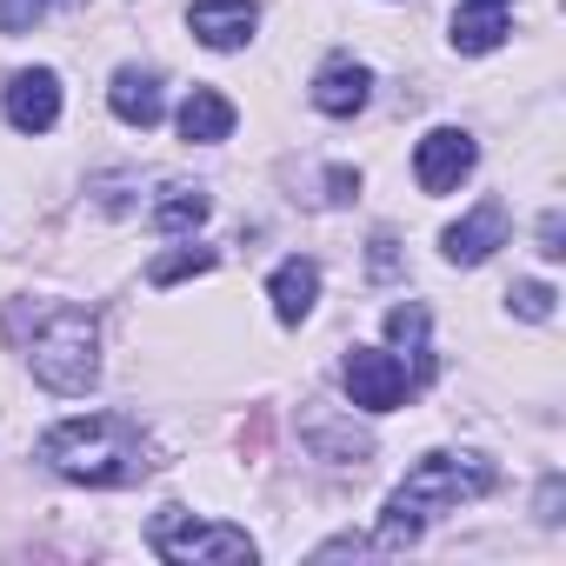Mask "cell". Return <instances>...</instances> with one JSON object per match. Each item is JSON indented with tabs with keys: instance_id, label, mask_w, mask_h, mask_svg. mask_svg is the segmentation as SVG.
I'll use <instances>...</instances> for the list:
<instances>
[{
	"instance_id": "cell-1",
	"label": "cell",
	"mask_w": 566,
	"mask_h": 566,
	"mask_svg": "<svg viewBox=\"0 0 566 566\" xmlns=\"http://www.w3.org/2000/svg\"><path fill=\"white\" fill-rule=\"evenodd\" d=\"M41 467L81 486H140L154 473V440L127 413H81L41 433Z\"/></svg>"
},
{
	"instance_id": "cell-2",
	"label": "cell",
	"mask_w": 566,
	"mask_h": 566,
	"mask_svg": "<svg viewBox=\"0 0 566 566\" xmlns=\"http://www.w3.org/2000/svg\"><path fill=\"white\" fill-rule=\"evenodd\" d=\"M480 493H493V467H486V460H473V453H427V460L394 486L374 546H413L433 513H453L460 500H480Z\"/></svg>"
},
{
	"instance_id": "cell-3",
	"label": "cell",
	"mask_w": 566,
	"mask_h": 566,
	"mask_svg": "<svg viewBox=\"0 0 566 566\" xmlns=\"http://www.w3.org/2000/svg\"><path fill=\"white\" fill-rule=\"evenodd\" d=\"M28 367L48 394H87L101 380V327L81 307H54L28 340Z\"/></svg>"
},
{
	"instance_id": "cell-4",
	"label": "cell",
	"mask_w": 566,
	"mask_h": 566,
	"mask_svg": "<svg viewBox=\"0 0 566 566\" xmlns=\"http://www.w3.org/2000/svg\"><path fill=\"white\" fill-rule=\"evenodd\" d=\"M147 546H154L160 559H174V566H193V559H207V566H240V559L260 553L253 533H240V526H207V520H193L187 506H160V513L147 520Z\"/></svg>"
},
{
	"instance_id": "cell-5",
	"label": "cell",
	"mask_w": 566,
	"mask_h": 566,
	"mask_svg": "<svg viewBox=\"0 0 566 566\" xmlns=\"http://www.w3.org/2000/svg\"><path fill=\"white\" fill-rule=\"evenodd\" d=\"M340 380H347V400L354 407H367V413H394L400 400H407V360L400 354H380V347H354L347 354V367H340Z\"/></svg>"
},
{
	"instance_id": "cell-6",
	"label": "cell",
	"mask_w": 566,
	"mask_h": 566,
	"mask_svg": "<svg viewBox=\"0 0 566 566\" xmlns=\"http://www.w3.org/2000/svg\"><path fill=\"white\" fill-rule=\"evenodd\" d=\"M473 160H480L473 134H460V127H433V134L413 147V180H420V193H453V187L473 174Z\"/></svg>"
},
{
	"instance_id": "cell-7",
	"label": "cell",
	"mask_w": 566,
	"mask_h": 566,
	"mask_svg": "<svg viewBox=\"0 0 566 566\" xmlns=\"http://www.w3.org/2000/svg\"><path fill=\"white\" fill-rule=\"evenodd\" d=\"M187 28H193V41H200V48L233 54V48H247V41H253L260 8H253V0H193V8H187Z\"/></svg>"
},
{
	"instance_id": "cell-8",
	"label": "cell",
	"mask_w": 566,
	"mask_h": 566,
	"mask_svg": "<svg viewBox=\"0 0 566 566\" xmlns=\"http://www.w3.org/2000/svg\"><path fill=\"white\" fill-rule=\"evenodd\" d=\"M8 120L21 134H48L61 120V74L54 67H21L8 81Z\"/></svg>"
},
{
	"instance_id": "cell-9",
	"label": "cell",
	"mask_w": 566,
	"mask_h": 566,
	"mask_svg": "<svg viewBox=\"0 0 566 566\" xmlns=\"http://www.w3.org/2000/svg\"><path fill=\"white\" fill-rule=\"evenodd\" d=\"M440 240H447V260H453V266H480L493 247H506V200L486 193V200H480L467 220H453Z\"/></svg>"
},
{
	"instance_id": "cell-10",
	"label": "cell",
	"mask_w": 566,
	"mask_h": 566,
	"mask_svg": "<svg viewBox=\"0 0 566 566\" xmlns=\"http://www.w3.org/2000/svg\"><path fill=\"white\" fill-rule=\"evenodd\" d=\"M107 107H114V120H127V127H160V114H167V101H160V74L154 67H120L114 74V87H107Z\"/></svg>"
},
{
	"instance_id": "cell-11",
	"label": "cell",
	"mask_w": 566,
	"mask_h": 566,
	"mask_svg": "<svg viewBox=\"0 0 566 566\" xmlns=\"http://www.w3.org/2000/svg\"><path fill=\"white\" fill-rule=\"evenodd\" d=\"M266 294H273V314L287 321V327H301L307 314H314V301H321V266L314 260H280L273 266V280H266Z\"/></svg>"
},
{
	"instance_id": "cell-12",
	"label": "cell",
	"mask_w": 566,
	"mask_h": 566,
	"mask_svg": "<svg viewBox=\"0 0 566 566\" xmlns=\"http://www.w3.org/2000/svg\"><path fill=\"white\" fill-rule=\"evenodd\" d=\"M367 94H374V74H367L360 61H327V67H321V81H314V107H321V114H334V120L360 114V107H367Z\"/></svg>"
},
{
	"instance_id": "cell-13",
	"label": "cell",
	"mask_w": 566,
	"mask_h": 566,
	"mask_svg": "<svg viewBox=\"0 0 566 566\" xmlns=\"http://www.w3.org/2000/svg\"><path fill=\"white\" fill-rule=\"evenodd\" d=\"M227 134H233V101L220 87H193L180 101V140L187 147H220Z\"/></svg>"
},
{
	"instance_id": "cell-14",
	"label": "cell",
	"mask_w": 566,
	"mask_h": 566,
	"mask_svg": "<svg viewBox=\"0 0 566 566\" xmlns=\"http://www.w3.org/2000/svg\"><path fill=\"white\" fill-rule=\"evenodd\" d=\"M506 41V8H493V0H460L453 14V48L460 54H493Z\"/></svg>"
},
{
	"instance_id": "cell-15",
	"label": "cell",
	"mask_w": 566,
	"mask_h": 566,
	"mask_svg": "<svg viewBox=\"0 0 566 566\" xmlns=\"http://www.w3.org/2000/svg\"><path fill=\"white\" fill-rule=\"evenodd\" d=\"M387 340L413 360V374H407V380H413V387H427V380H433V354H427V307H420V301H407V307H394V314H387Z\"/></svg>"
},
{
	"instance_id": "cell-16",
	"label": "cell",
	"mask_w": 566,
	"mask_h": 566,
	"mask_svg": "<svg viewBox=\"0 0 566 566\" xmlns=\"http://www.w3.org/2000/svg\"><path fill=\"white\" fill-rule=\"evenodd\" d=\"M207 220V193L200 187H167V200H154V227L160 233H193Z\"/></svg>"
},
{
	"instance_id": "cell-17",
	"label": "cell",
	"mask_w": 566,
	"mask_h": 566,
	"mask_svg": "<svg viewBox=\"0 0 566 566\" xmlns=\"http://www.w3.org/2000/svg\"><path fill=\"white\" fill-rule=\"evenodd\" d=\"M207 266H213L207 247H174V253H160V260L147 266V280H154V287H174V280H193V273H207Z\"/></svg>"
},
{
	"instance_id": "cell-18",
	"label": "cell",
	"mask_w": 566,
	"mask_h": 566,
	"mask_svg": "<svg viewBox=\"0 0 566 566\" xmlns=\"http://www.w3.org/2000/svg\"><path fill=\"white\" fill-rule=\"evenodd\" d=\"M506 301H513L520 321H553V301H559V294L546 287V280H513V294H506Z\"/></svg>"
},
{
	"instance_id": "cell-19",
	"label": "cell",
	"mask_w": 566,
	"mask_h": 566,
	"mask_svg": "<svg viewBox=\"0 0 566 566\" xmlns=\"http://www.w3.org/2000/svg\"><path fill=\"white\" fill-rule=\"evenodd\" d=\"M41 14H48V0H0V34H34Z\"/></svg>"
},
{
	"instance_id": "cell-20",
	"label": "cell",
	"mask_w": 566,
	"mask_h": 566,
	"mask_svg": "<svg viewBox=\"0 0 566 566\" xmlns=\"http://www.w3.org/2000/svg\"><path fill=\"white\" fill-rule=\"evenodd\" d=\"M559 240H566V227H559V213H546V220H539V253H546V260H559V253H566Z\"/></svg>"
},
{
	"instance_id": "cell-21",
	"label": "cell",
	"mask_w": 566,
	"mask_h": 566,
	"mask_svg": "<svg viewBox=\"0 0 566 566\" xmlns=\"http://www.w3.org/2000/svg\"><path fill=\"white\" fill-rule=\"evenodd\" d=\"M400 253H394V233H374V273H394Z\"/></svg>"
},
{
	"instance_id": "cell-22",
	"label": "cell",
	"mask_w": 566,
	"mask_h": 566,
	"mask_svg": "<svg viewBox=\"0 0 566 566\" xmlns=\"http://www.w3.org/2000/svg\"><path fill=\"white\" fill-rule=\"evenodd\" d=\"M327 187H334V193H327V200H354V187H360V180H354V174H347V167H334V174H327Z\"/></svg>"
},
{
	"instance_id": "cell-23",
	"label": "cell",
	"mask_w": 566,
	"mask_h": 566,
	"mask_svg": "<svg viewBox=\"0 0 566 566\" xmlns=\"http://www.w3.org/2000/svg\"><path fill=\"white\" fill-rule=\"evenodd\" d=\"M493 8H506V0H493Z\"/></svg>"
}]
</instances>
